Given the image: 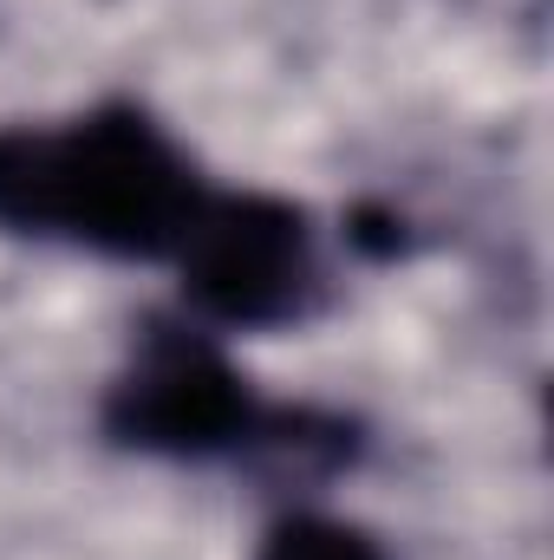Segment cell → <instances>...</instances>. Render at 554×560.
Listing matches in <instances>:
<instances>
[{
	"instance_id": "cell-1",
	"label": "cell",
	"mask_w": 554,
	"mask_h": 560,
	"mask_svg": "<svg viewBox=\"0 0 554 560\" xmlns=\"http://www.w3.org/2000/svg\"><path fill=\"white\" fill-rule=\"evenodd\" d=\"M203 163L138 98L0 125V235L105 261H176L209 202Z\"/></svg>"
},
{
	"instance_id": "cell-2",
	"label": "cell",
	"mask_w": 554,
	"mask_h": 560,
	"mask_svg": "<svg viewBox=\"0 0 554 560\" xmlns=\"http://www.w3.org/2000/svg\"><path fill=\"white\" fill-rule=\"evenodd\" d=\"M99 430L163 463H255L280 482H326L359 463L366 430L339 411L268 405L203 319L150 313L125 372L105 385Z\"/></svg>"
},
{
	"instance_id": "cell-4",
	"label": "cell",
	"mask_w": 554,
	"mask_h": 560,
	"mask_svg": "<svg viewBox=\"0 0 554 560\" xmlns=\"http://www.w3.org/2000/svg\"><path fill=\"white\" fill-rule=\"evenodd\" d=\"M255 560H392V555L359 522H339V515H320V509H293L262 535Z\"/></svg>"
},
{
	"instance_id": "cell-5",
	"label": "cell",
	"mask_w": 554,
	"mask_h": 560,
	"mask_svg": "<svg viewBox=\"0 0 554 560\" xmlns=\"http://www.w3.org/2000/svg\"><path fill=\"white\" fill-rule=\"evenodd\" d=\"M346 242H353L359 255H372V261H392V255L405 248V229H399V215H392V209L359 202V209L346 215Z\"/></svg>"
},
{
	"instance_id": "cell-3",
	"label": "cell",
	"mask_w": 554,
	"mask_h": 560,
	"mask_svg": "<svg viewBox=\"0 0 554 560\" xmlns=\"http://www.w3.org/2000/svg\"><path fill=\"white\" fill-rule=\"evenodd\" d=\"M170 268L189 313L229 332H287L326 306L320 229L300 202L268 189H209Z\"/></svg>"
}]
</instances>
